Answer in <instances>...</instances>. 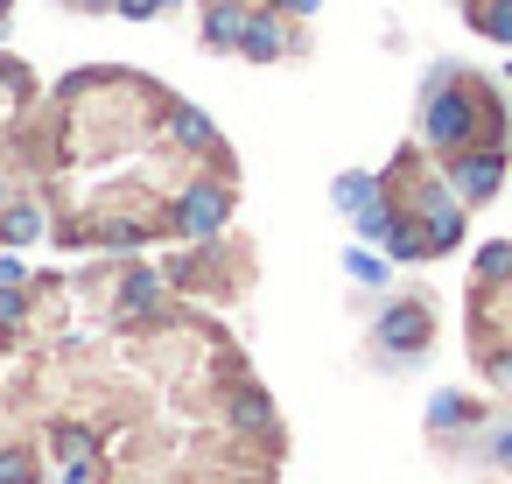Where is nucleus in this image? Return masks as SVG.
<instances>
[{"mask_svg":"<svg viewBox=\"0 0 512 484\" xmlns=\"http://www.w3.org/2000/svg\"><path fill=\"white\" fill-rule=\"evenodd\" d=\"M0 484H36V463L22 449H8V456H0Z\"/></svg>","mask_w":512,"mask_h":484,"instance_id":"obj_14","label":"nucleus"},{"mask_svg":"<svg viewBox=\"0 0 512 484\" xmlns=\"http://www.w3.org/2000/svg\"><path fill=\"white\" fill-rule=\"evenodd\" d=\"M8 8H15V0H0V15H8Z\"/></svg>","mask_w":512,"mask_h":484,"instance_id":"obj_19","label":"nucleus"},{"mask_svg":"<svg viewBox=\"0 0 512 484\" xmlns=\"http://www.w3.org/2000/svg\"><path fill=\"white\" fill-rule=\"evenodd\" d=\"M71 8H85V15H106V8H113V0H71Z\"/></svg>","mask_w":512,"mask_h":484,"instance_id":"obj_18","label":"nucleus"},{"mask_svg":"<svg viewBox=\"0 0 512 484\" xmlns=\"http://www.w3.org/2000/svg\"><path fill=\"white\" fill-rule=\"evenodd\" d=\"M169 141H176V148H190V155H204V162H218V169L232 162V155H225V141H218V127H211L197 106H183V99L169 106Z\"/></svg>","mask_w":512,"mask_h":484,"instance_id":"obj_5","label":"nucleus"},{"mask_svg":"<svg viewBox=\"0 0 512 484\" xmlns=\"http://www.w3.org/2000/svg\"><path fill=\"white\" fill-rule=\"evenodd\" d=\"M498 274H512V246H505V239H498V246H484V253H477V281H484V288H491V281H498Z\"/></svg>","mask_w":512,"mask_h":484,"instance_id":"obj_13","label":"nucleus"},{"mask_svg":"<svg viewBox=\"0 0 512 484\" xmlns=\"http://www.w3.org/2000/svg\"><path fill=\"white\" fill-rule=\"evenodd\" d=\"M0 204H8V183H0Z\"/></svg>","mask_w":512,"mask_h":484,"instance_id":"obj_20","label":"nucleus"},{"mask_svg":"<svg viewBox=\"0 0 512 484\" xmlns=\"http://www.w3.org/2000/svg\"><path fill=\"white\" fill-rule=\"evenodd\" d=\"M442 176H449V190H456L463 211H470V204H491L498 183H505V148H463V155L442 162Z\"/></svg>","mask_w":512,"mask_h":484,"instance_id":"obj_3","label":"nucleus"},{"mask_svg":"<svg viewBox=\"0 0 512 484\" xmlns=\"http://www.w3.org/2000/svg\"><path fill=\"white\" fill-rule=\"evenodd\" d=\"M267 8H281V15H316V0H267Z\"/></svg>","mask_w":512,"mask_h":484,"instance_id":"obj_17","label":"nucleus"},{"mask_svg":"<svg viewBox=\"0 0 512 484\" xmlns=\"http://www.w3.org/2000/svg\"><path fill=\"white\" fill-rule=\"evenodd\" d=\"M232 204H239V183H225V176H197V183L176 190V204H169V232L211 246V239L232 225Z\"/></svg>","mask_w":512,"mask_h":484,"instance_id":"obj_2","label":"nucleus"},{"mask_svg":"<svg viewBox=\"0 0 512 484\" xmlns=\"http://www.w3.org/2000/svg\"><path fill=\"white\" fill-rule=\"evenodd\" d=\"M0 239H8V246H29V239H43V211H36L29 197L0 204Z\"/></svg>","mask_w":512,"mask_h":484,"instance_id":"obj_10","label":"nucleus"},{"mask_svg":"<svg viewBox=\"0 0 512 484\" xmlns=\"http://www.w3.org/2000/svg\"><path fill=\"white\" fill-rule=\"evenodd\" d=\"M239 57H253V64H281V57H288V36H281V8H246V29H239Z\"/></svg>","mask_w":512,"mask_h":484,"instance_id":"obj_6","label":"nucleus"},{"mask_svg":"<svg viewBox=\"0 0 512 484\" xmlns=\"http://www.w3.org/2000/svg\"><path fill=\"white\" fill-rule=\"evenodd\" d=\"M421 141L449 162L463 148H505V113H498V92L456 64H435L428 85H421Z\"/></svg>","mask_w":512,"mask_h":484,"instance_id":"obj_1","label":"nucleus"},{"mask_svg":"<svg viewBox=\"0 0 512 484\" xmlns=\"http://www.w3.org/2000/svg\"><path fill=\"white\" fill-rule=\"evenodd\" d=\"M344 267H351V274H358V281H365V288H379V281H386V267H379V260H372V253H351V260H344Z\"/></svg>","mask_w":512,"mask_h":484,"instance_id":"obj_16","label":"nucleus"},{"mask_svg":"<svg viewBox=\"0 0 512 484\" xmlns=\"http://www.w3.org/2000/svg\"><path fill=\"white\" fill-rule=\"evenodd\" d=\"M232 428H253V435L274 442V400H267L260 386H239V393H232Z\"/></svg>","mask_w":512,"mask_h":484,"instance_id":"obj_9","label":"nucleus"},{"mask_svg":"<svg viewBox=\"0 0 512 484\" xmlns=\"http://www.w3.org/2000/svg\"><path fill=\"white\" fill-rule=\"evenodd\" d=\"M379 344L400 351V358H421V351L435 344V302H428V295H407L400 309H386V316H379Z\"/></svg>","mask_w":512,"mask_h":484,"instance_id":"obj_4","label":"nucleus"},{"mask_svg":"<svg viewBox=\"0 0 512 484\" xmlns=\"http://www.w3.org/2000/svg\"><path fill=\"white\" fill-rule=\"evenodd\" d=\"M330 197H337V211H365V204L379 197V176H337Z\"/></svg>","mask_w":512,"mask_h":484,"instance_id":"obj_12","label":"nucleus"},{"mask_svg":"<svg viewBox=\"0 0 512 484\" xmlns=\"http://www.w3.org/2000/svg\"><path fill=\"white\" fill-rule=\"evenodd\" d=\"M505 78H512V71H505Z\"/></svg>","mask_w":512,"mask_h":484,"instance_id":"obj_21","label":"nucleus"},{"mask_svg":"<svg viewBox=\"0 0 512 484\" xmlns=\"http://www.w3.org/2000/svg\"><path fill=\"white\" fill-rule=\"evenodd\" d=\"M162 274H148V267H134L127 281H120V323H141V316H155L162 309Z\"/></svg>","mask_w":512,"mask_h":484,"instance_id":"obj_7","label":"nucleus"},{"mask_svg":"<svg viewBox=\"0 0 512 484\" xmlns=\"http://www.w3.org/2000/svg\"><path fill=\"white\" fill-rule=\"evenodd\" d=\"M113 8L127 15V22H155V15H169L176 0H113Z\"/></svg>","mask_w":512,"mask_h":484,"instance_id":"obj_15","label":"nucleus"},{"mask_svg":"<svg viewBox=\"0 0 512 484\" xmlns=\"http://www.w3.org/2000/svg\"><path fill=\"white\" fill-rule=\"evenodd\" d=\"M239 29H246L239 0H211L204 8V50H239Z\"/></svg>","mask_w":512,"mask_h":484,"instance_id":"obj_8","label":"nucleus"},{"mask_svg":"<svg viewBox=\"0 0 512 484\" xmlns=\"http://www.w3.org/2000/svg\"><path fill=\"white\" fill-rule=\"evenodd\" d=\"M470 29L512 50V0H470Z\"/></svg>","mask_w":512,"mask_h":484,"instance_id":"obj_11","label":"nucleus"}]
</instances>
